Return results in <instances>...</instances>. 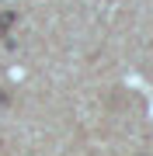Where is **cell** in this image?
Here are the masks:
<instances>
[{
  "label": "cell",
  "instance_id": "1",
  "mask_svg": "<svg viewBox=\"0 0 153 156\" xmlns=\"http://www.w3.org/2000/svg\"><path fill=\"white\" fill-rule=\"evenodd\" d=\"M14 21H17V11H4L0 14V38H7V31L14 28Z\"/></svg>",
  "mask_w": 153,
  "mask_h": 156
},
{
  "label": "cell",
  "instance_id": "2",
  "mask_svg": "<svg viewBox=\"0 0 153 156\" xmlns=\"http://www.w3.org/2000/svg\"><path fill=\"white\" fill-rule=\"evenodd\" d=\"M7 104V90H0V108H4Z\"/></svg>",
  "mask_w": 153,
  "mask_h": 156
}]
</instances>
